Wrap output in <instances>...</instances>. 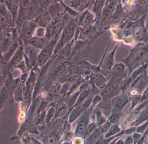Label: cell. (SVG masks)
<instances>
[{
  "mask_svg": "<svg viewBox=\"0 0 148 144\" xmlns=\"http://www.w3.org/2000/svg\"><path fill=\"white\" fill-rule=\"evenodd\" d=\"M95 123L97 127L101 126L103 124L107 122L108 119L106 117L102 114L101 112L99 110H96L95 113Z\"/></svg>",
  "mask_w": 148,
  "mask_h": 144,
  "instance_id": "603a6c76",
  "label": "cell"
},
{
  "mask_svg": "<svg viewBox=\"0 0 148 144\" xmlns=\"http://www.w3.org/2000/svg\"><path fill=\"white\" fill-rule=\"evenodd\" d=\"M148 128V120L145 121L144 123L142 124L139 125L137 126V129H136V131L139 133H141L142 135H144L147 130Z\"/></svg>",
  "mask_w": 148,
  "mask_h": 144,
  "instance_id": "f35d334b",
  "label": "cell"
},
{
  "mask_svg": "<svg viewBox=\"0 0 148 144\" xmlns=\"http://www.w3.org/2000/svg\"><path fill=\"white\" fill-rule=\"evenodd\" d=\"M9 97V91L4 86L0 89V111L1 110Z\"/></svg>",
  "mask_w": 148,
  "mask_h": 144,
  "instance_id": "e0dca14e",
  "label": "cell"
},
{
  "mask_svg": "<svg viewBox=\"0 0 148 144\" xmlns=\"http://www.w3.org/2000/svg\"><path fill=\"white\" fill-rule=\"evenodd\" d=\"M60 31L59 33H57L40 51L38 55L37 68L42 66L49 60L51 55L54 53L55 48L60 38L61 34L60 33Z\"/></svg>",
  "mask_w": 148,
  "mask_h": 144,
  "instance_id": "3957f363",
  "label": "cell"
},
{
  "mask_svg": "<svg viewBox=\"0 0 148 144\" xmlns=\"http://www.w3.org/2000/svg\"><path fill=\"white\" fill-rule=\"evenodd\" d=\"M126 66L122 62L115 63L111 70V75L123 80L127 77L126 76Z\"/></svg>",
  "mask_w": 148,
  "mask_h": 144,
  "instance_id": "9c48e42d",
  "label": "cell"
},
{
  "mask_svg": "<svg viewBox=\"0 0 148 144\" xmlns=\"http://www.w3.org/2000/svg\"><path fill=\"white\" fill-rule=\"evenodd\" d=\"M0 22L2 24L3 27L7 26L8 23L7 17L1 13H0Z\"/></svg>",
  "mask_w": 148,
  "mask_h": 144,
  "instance_id": "f5cc1de1",
  "label": "cell"
},
{
  "mask_svg": "<svg viewBox=\"0 0 148 144\" xmlns=\"http://www.w3.org/2000/svg\"><path fill=\"white\" fill-rule=\"evenodd\" d=\"M93 20L94 18L92 14L87 11L81 15L76 22L80 27H87L92 24Z\"/></svg>",
  "mask_w": 148,
  "mask_h": 144,
  "instance_id": "30bf717a",
  "label": "cell"
},
{
  "mask_svg": "<svg viewBox=\"0 0 148 144\" xmlns=\"http://www.w3.org/2000/svg\"><path fill=\"white\" fill-rule=\"evenodd\" d=\"M12 43L8 38L2 39L0 42V48L3 54L8 49Z\"/></svg>",
  "mask_w": 148,
  "mask_h": 144,
  "instance_id": "1f68e13d",
  "label": "cell"
},
{
  "mask_svg": "<svg viewBox=\"0 0 148 144\" xmlns=\"http://www.w3.org/2000/svg\"><path fill=\"white\" fill-rule=\"evenodd\" d=\"M71 85H72V82L70 81H66L63 83L61 86L60 88L59 92V94L61 96L66 95L70 89Z\"/></svg>",
  "mask_w": 148,
  "mask_h": 144,
  "instance_id": "4dcf8cb0",
  "label": "cell"
},
{
  "mask_svg": "<svg viewBox=\"0 0 148 144\" xmlns=\"http://www.w3.org/2000/svg\"><path fill=\"white\" fill-rule=\"evenodd\" d=\"M9 85L10 87V90L11 91H14L21 84V80H20V77H18V78H13L10 82Z\"/></svg>",
  "mask_w": 148,
  "mask_h": 144,
  "instance_id": "d590c367",
  "label": "cell"
},
{
  "mask_svg": "<svg viewBox=\"0 0 148 144\" xmlns=\"http://www.w3.org/2000/svg\"><path fill=\"white\" fill-rule=\"evenodd\" d=\"M39 53H37L36 48H34L30 50L29 55L28 59L29 64L31 67V70H35L37 68L38 57Z\"/></svg>",
  "mask_w": 148,
  "mask_h": 144,
  "instance_id": "5bb4252c",
  "label": "cell"
},
{
  "mask_svg": "<svg viewBox=\"0 0 148 144\" xmlns=\"http://www.w3.org/2000/svg\"><path fill=\"white\" fill-rule=\"evenodd\" d=\"M141 94H137L132 98L130 100L131 102V106L129 109L128 112L131 111L132 110H134L141 103Z\"/></svg>",
  "mask_w": 148,
  "mask_h": 144,
  "instance_id": "f1b7e54d",
  "label": "cell"
},
{
  "mask_svg": "<svg viewBox=\"0 0 148 144\" xmlns=\"http://www.w3.org/2000/svg\"><path fill=\"white\" fill-rule=\"evenodd\" d=\"M72 130L71 127V124H70L68 121H66L64 123V126H63V132L64 133L70 131Z\"/></svg>",
  "mask_w": 148,
  "mask_h": 144,
  "instance_id": "c3c4849f",
  "label": "cell"
},
{
  "mask_svg": "<svg viewBox=\"0 0 148 144\" xmlns=\"http://www.w3.org/2000/svg\"><path fill=\"white\" fill-rule=\"evenodd\" d=\"M23 142L24 143L29 144L30 143L31 141V138H29V137L27 136H23V137L22 138Z\"/></svg>",
  "mask_w": 148,
  "mask_h": 144,
  "instance_id": "9f6ffc18",
  "label": "cell"
},
{
  "mask_svg": "<svg viewBox=\"0 0 148 144\" xmlns=\"http://www.w3.org/2000/svg\"><path fill=\"white\" fill-rule=\"evenodd\" d=\"M147 87V88H148V87Z\"/></svg>",
  "mask_w": 148,
  "mask_h": 144,
  "instance_id": "6125c7cd",
  "label": "cell"
},
{
  "mask_svg": "<svg viewBox=\"0 0 148 144\" xmlns=\"http://www.w3.org/2000/svg\"><path fill=\"white\" fill-rule=\"evenodd\" d=\"M101 132L99 127H97L95 130H94L91 133H90L88 136L85 138L86 140L88 143H95L98 140L99 138L102 135Z\"/></svg>",
  "mask_w": 148,
  "mask_h": 144,
  "instance_id": "d6986e66",
  "label": "cell"
},
{
  "mask_svg": "<svg viewBox=\"0 0 148 144\" xmlns=\"http://www.w3.org/2000/svg\"><path fill=\"white\" fill-rule=\"evenodd\" d=\"M137 126H129L124 129V135H132L134 132L136 131Z\"/></svg>",
  "mask_w": 148,
  "mask_h": 144,
  "instance_id": "7bdbcfd3",
  "label": "cell"
},
{
  "mask_svg": "<svg viewBox=\"0 0 148 144\" xmlns=\"http://www.w3.org/2000/svg\"><path fill=\"white\" fill-rule=\"evenodd\" d=\"M132 135L134 144H138V143H139V141L141 139L142 137L143 136V135L137 132H134Z\"/></svg>",
  "mask_w": 148,
  "mask_h": 144,
  "instance_id": "f6af8a7d",
  "label": "cell"
},
{
  "mask_svg": "<svg viewBox=\"0 0 148 144\" xmlns=\"http://www.w3.org/2000/svg\"><path fill=\"white\" fill-rule=\"evenodd\" d=\"M29 75V73L28 72L22 74L20 76L21 84L23 85L27 82L28 78Z\"/></svg>",
  "mask_w": 148,
  "mask_h": 144,
  "instance_id": "7dc6e473",
  "label": "cell"
},
{
  "mask_svg": "<svg viewBox=\"0 0 148 144\" xmlns=\"http://www.w3.org/2000/svg\"><path fill=\"white\" fill-rule=\"evenodd\" d=\"M123 12L122 7L121 4H119L116 6V8L115 9L114 14L113 15L112 17L114 19H116L119 18V17L121 15Z\"/></svg>",
  "mask_w": 148,
  "mask_h": 144,
  "instance_id": "ee69618b",
  "label": "cell"
},
{
  "mask_svg": "<svg viewBox=\"0 0 148 144\" xmlns=\"http://www.w3.org/2000/svg\"><path fill=\"white\" fill-rule=\"evenodd\" d=\"M91 92H92V89L89 88H87L85 90L82 91L79 93V95L77 97V100L73 108L81 104Z\"/></svg>",
  "mask_w": 148,
  "mask_h": 144,
  "instance_id": "44dd1931",
  "label": "cell"
},
{
  "mask_svg": "<svg viewBox=\"0 0 148 144\" xmlns=\"http://www.w3.org/2000/svg\"><path fill=\"white\" fill-rule=\"evenodd\" d=\"M91 79L93 84L97 89L102 90L108 82L106 77L100 72L93 73Z\"/></svg>",
  "mask_w": 148,
  "mask_h": 144,
  "instance_id": "8fae6325",
  "label": "cell"
},
{
  "mask_svg": "<svg viewBox=\"0 0 148 144\" xmlns=\"http://www.w3.org/2000/svg\"><path fill=\"white\" fill-rule=\"evenodd\" d=\"M26 45H30L36 49H42L45 46V40L43 38L33 36L26 41Z\"/></svg>",
  "mask_w": 148,
  "mask_h": 144,
  "instance_id": "7c38bea8",
  "label": "cell"
},
{
  "mask_svg": "<svg viewBox=\"0 0 148 144\" xmlns=\"http://www.w3.org/2000/svg\"><path fill=\"white\" fill-rule=\"evenodd\" d=\"M129 70L128 76L141 66L148 63V42H138L130 50L129 55L121 60Z\"/></svg>",
  "mask_w": 148,
  "mask_h": 144,
  "instance_id": "6da1fadb",
  "label": "cell"
},
{
  "mask_svg": "<svg viewBox=\"0 0 148 144\" xmlns=\"http://www.w3.org/2000/svg\"><path fill=\"white\" fill-rule=\"evenodd\" d=\"M102 100V98L100 94L95 95L92 99V103L90 105V108L91 110H93L97 105L100 104Z\"/></svg>",
  "mask_w": 148,
  "mask_h": 144,
  "instance_id": "8d00e7d4",
  "label": "cell"
},
{
  "mask_svg": "<svg viewBox=\"0 0 148 144\" xmlns=\"http://www.w3.org/2000/svg\"><path fill=\"white\" fill-rule=\"evenodd\" d=\"M48 105V103L47 101H42L41 102L40 104L39 105L36 110V115L38 116L40 113L46 111V109L47 108Z\"/></svg>",
  "mask_w": 148,
  "mask_h": 144,
  "instance_id": "74e56055",
  "label": "cell"
},
{
  "mask_svg": "<svg viewBox=\"0 0 148 144\" xmlns=\"http://www.w3.org/2000/svg\"><path fill=\"white\" fill-rule=\"evenodd\" d=\"M47 111L43 112L38 115V119L37 120V124L39 125L45 123V117H46V114Z\"/></svg>",
  "mask_w": 148,
  "mask_h": 144,
  "instance_id": "bcb514c9",
  "label": "cell"
},
{
  "mask_svg": "<svg viewBox=\"0 0 148 144\" xmlns=\"http://www.w3.org/2000/svg\"><path fill=\"white\" fill-rule=\"evenodd\" d=\"M148 142V135L147 137L145 138V142Z\"/></svg>",
  "mask_w": 148,
  "mask_h": 144,
  "instance_id": "91938a15",
  "label": "cell"
},
{
  "mask_svg": "<svg viewBox=\"0 0 148 144\" xmlns=\"http://www.w3.org/2000/svg\"><path fill=\"white\" fill-rule=\"evenodd\" d=\"M112 125L111 123L108 119L107 122H105L103 124L99 126V128H100L102 133L103 134H104L108 131Z\"/></svg>",
  "mask_w": 148,
  "mask_h": 144,
  "instance_id": "ab89813d",
  "label": "cell"
},
{
  "mask_svg": "<svg viewBox=\"0 0 148 144\" xmlns=\"http://www.w3.org/2000/svg\"><path fill=\"white\" fill-rule=\"evenodd\" d=\"M92 111V110L89 108L85 111V113H84L83 115L82 116L81 119L76 127L75 130L74 132L75 136H84L86 129L89 124L90 112Z\"/></svg>",
  "mask_w": 148,
  "mask_h": 144,
  "instance_id": "8992f818",
  "label": "cell"
},
{
  "mask_svg": "<svg viewBox=\"0 0 148 144\" xmlns=\"http://www.w3.org/2000/svg\"><path fill=\"white\" fill-rule=\"evenodd\" d=\"M3 58V54L1 50V48H0V58Z\"/></svg>",
  "mask_w": 148,
  "mask_h": 144,
  "instance_id": "680465c9",
  "label": "cell"
},
{
  "mask_svg": "<svg viewBox=\"0 0 148 144\" xmlns=\"http://www.w3.org/2000/svg\"><path fill=\"white\" fill-rule=\"evenodd\" d=\"M24 51L22 45H19L13 56L8 63V67L10 69L14 68L23 60Z\"/></svg>",
  "mask_w": 148,
  "mask_h": 144,
  "instance_id": "ba28073f",
  "label": "cell"
},
{
  "mask_svg": "<svg viewBox=\"0 0 148 144\" xmlns=\"http://www.w3.org/2000/svg\"><path fill=\"white\" fill-rule=\"evenodd\" d=\"M116 144H125L124 143V139L121 138L120 137L118 139V140L116 141Z\"/></svg>",
  "mask_w": 148,
  "mask_h": 144,
  "instance_id": "6f0895ef",
  "label": "cell"
},
{
  "mask_svg": "<svg viewBox=\"0 0 148 144\" xmlns=\"http://www.w3.org/2000/svg\"><path fill=\"white\" fill-rule=\"evenodd\" d=\"M58 142V138L55 135H51L46 138L44 140V143L46 144H55Z\"/></svg>",
  "mask_w": 148,
  "mask_h": 144,
  "instance_id": "60d3db41",
  "label": "cell"
},
{
  "mask_svg": "<svg viewBox=\"0 0 148 144\" xmlns=\"http://www.w3.org/2000/svg\"><path fill=\"white\" fill-rule=\"evenodd\" d=\"M82 112V109L81 104L75 106L71 109L70 114L69 115L68 121L70 124H73L79 117Z\"/></svg>",
  "mask_w": 148,
  "mask_h": 144,
  "instance_id": "4fadbf2b",
  "label": "cell"
},
{
  "mask_svg": "<svg viewBox=\"0 0 148 144\" xmlns=\"http://www.w3.org/2000/svg\"><path fill=\"white\" fill-rule=\"evenodd\" d=\"M2 39H1V37H0V42H1V40Z\"/></svg>",
  "mask_w": 148,
  "mask_h": 144,
  "instance_id": "94428289",
  "label": "cell"
},
{
  "mask_svg": "<svg viewBox=\"0 0 148 144\" xmlns=\"http://www.w3.org/2000/svg\"><path fill=\"white\" fill-rule=\"evenodd\" d=\"M130 101V100L126 93L114 97L111 100L112 113L122 111L124 107Z\"/></svg>",
  "mask_w": 148,
  "mask_h": 144,
  "instance_id": "5b68a950",
  "label": "cell"
},
{
  "mask_svg": "<svg viewBox=\"0 0 148 144\" xmlns=\"http://www.w3.org/2000/svg\"><path fill=\"white\" fill-rule=\"evenodd\" d=\"M147 100H148V88L147 87L142 93L141 101L142 103Z\"/></svg>",
  "mask_w": 148,
  "mask_h": 144,
  "instance_id": "681fc988",
  "label": "cell"
},
{
  "mask_svg": "<svg viewBox=\"0 0 148 144\" xmlns=\"http://www.w3.org/2000/svg\"><path fill=\"white\" fill-rule=\"evenodd\" d=\"M124 143H125V144H134L132 135H127V136L124 139Z\"/></svg>",
  "mask_w": 148,
  "mask_h": 144,
  "instance_id": "db71d44e",
  "label": "cell"
},
{
  "mask_svg": "<svg viewBox=\"0 0 148 144\" xmlns=\"http://www.w3.org/2000/svg\"><path fill=\"white\" fill-rule=\"evenodd\" d=\"M121 91V83L114 82L110 80L102 89L100 94L103 100L109 101L119 95Z\"/></svg>",
  "mask_w": 148,
  "mask_h": 144,
  "instance_id": "277c9868",
  "label": "cell"
},
{
  "mask_svg": "<svg viewBox=\"0 0 148 144\" xmlns=\"http://www.w3.org/2000/svg\"><path fill=\"white\" fill-rule=\"evenodd\" d=\"M14 69L19 70L22 74L28 72L29 71L26 66V63H25L23 59L18 65H17L14 68Z\"/></svg>",
  "mask_w": 148,
  "mask_h": 144,
  "instance_id": "e575fe53",
  "label": "cell"
},
{
  "mask_svg": "<svg viewBox=\"0 0 148 144\" xmlns=\"http://www.w3.org/2000/svg\"><path fill=\"white\" fill-rule=\"evenodd\" d=\"M80 92H81L80 91L77 90L73 93L71 94L70 96H69L68 98L67 99V102L66 103L68 107V109L71 110L72 109L77 100V97Z\"/></svg>",
  "mask_w": 148,
  "mask_h": 144,
  "instance_id": "cb8c5ba5",
  "label": "cell"
},
{
  "mask_svg": "<svg viewBox=\"0 0 148 144\" xmlns=\"http://www.w3.org/2000/svg\"><path fill=\"white\" fill-rule=\"evenodd\" d=\"M67 73V68L64 63H61L58 65L55 70L54 76L56 78L62 77Z\"/></svg>",
  "mask_w": 148,
  "mask_h": 144,
  "instance_id": "7402d4cb",
  "label": "cell"
},
{
  "mask_svg": "<svg viewBox=\"0 0 148 144\" xmlns=\"http://www.w3.org/2000/svg\"><path fill=\"white\" fill-rule=\"evenodd\" d=\"M105 3V0H96L95 1L93 10L97 17L100 18L101 16Z\"/></svg>",
  "mask_w": 148,
  "mask_h": 144,
  "instance_id": "ac0fdd59",
  "label": "cell"
},
{
  "mask_svg": "<svg viewBox=\"0 0 148 144\" xmlns=\"http://www.w3.org/2000/svg\"><path fill=\"white\" fill-rule=\"evenodd\" d=\"M5 3H6V6H7V8H8V9L10 10L12 6L14 5L13 1L12 0H6Z\"/></svg>",
  "mask_w": 148,
  "mask_h": 144,
  "instance_id": "11a10c76",
  "label": "cell"
},
{
  "mask_svg": "<svg viewBox=\"0 0 148 144\" xmlns=\"http://www.w3.org/2000/svg\"><path fill=\"white\" fill-rule=\"evenodd\" d=\"M41 99L40 97H36L33 100V102L30 105L29 109L28 114L29 117H31L36 111L40 104Z\"/></svg>",
  "mask_w": 148,
  "mask_h": 144,
  "instance_id": "d4e9b609",
  "label": "cell"
},
{
  "mask_svg": "<svg viewBox=\"0 0 148 144\" xmlns=\"http://www.w3.org/2000/svg\"><path fill=\"white\" fill-rule=\"evenodd\" d=\"M29 125H30V122L28 119L23 121L18 131V133H17L18 136H23V134L28 129Z\"/></svg>",
  "mask_w": 148,
  "mask_h": 144,
  "instance_id": "d6a6232c",
  "label": "cell"
},
{
  "mask_svg": "<svg viewBox=\"0 0 148 144\" xmlns=\"http://www.w3.org/2000/svg\"><path fill=\"white\" fill-rule=\"evenodd\" d=\"M122 116V112L112 113L108 120L112 124H118Z\"/></svg>",
  "mask_w": 148,
  "mask_h": 144,
  "instance_id": "f546056e",
  "label": "cell"
},
{
  "mask_svg": "<svg viewBox=\"0 0 148 144\" xmlns=\"http://www.w3.org/2000/svg\"><path fill=\"white\" fill-rule=\"evenodd\" d=\"M77 27L76 22L74 20H71L66 25L61 33L60 38L54 50V53H56L62 48L72 41L75 36L76 29Z\"/></svg>",
  "mask_w": 148,
  "mask_h": 144,
  "instance_id": "7a4b0ae2",
  "label": "cell"
},
{
  "mask_svg": "<svg viewBox=\"0 0 148 144\" xmlns=\"http://www.w3.org/2000/svg\"><path fill=\"white\" fill-rule=\"evenodd\" d=\"M61 84L59 82H57L54 85L53 87L52 88V91L53 93H59V91H60V88Z\"/></svg>",
  "mask_w": 148,
  "mask_h": 144,
  "instance_id": "816d5d0a",
  "label": "cell"
},
{
  "mask_svg": "<svg viewBox=\"0 0 148 144\" xmlns=\"http://www.w3.org/2000/svg\"><path fill=\"white\" fill-rule=\"evenodd\" d=\"M75 136V133L73 132L72 131L68 132H65L63 135V138H62V141L64 142H68L69 141L73 139V137Z\"/></svg>",
  "mask_w": 148,
  "mask_h": 144,
  "instance_id": "b9f144b4",
  "label": "cell"
},
{
  "mask_svg": "<svg viewBox=\"0 0 148 144\" xmlns=\"http://www.w3.org/2000/svg\"><path fill=\"white\" fill-rule=\"evenodd\" d=\"M46 34V28L43 27H39L35 30L33 36L38 38H44Z\"/></svg>",
  "mask_w": 148,
  "mask_h": 144,
  "instance_id": "836d02e7",
  "label": "cell"
},
{
  "mask_svg": "<svg viewBox=\"0 0 148 144\" xmlns=\"http://www.w3.org/2000/svg\"><path fill=\"white\" fill-rule=\"evenodd\" d=\"M120 43L121 42H118L113 50L105 57L104 60H102L103 61L101 63V66L102 69V70H106L110 72L111 71L112 68L115 64L114 61L115 55Z\"/></svg>",
  "mask_w": 148,
  "mask_h": 144,
  "instance_id": "52a82bcc",
  "label": "cell"
},
{
  "mask_svg": "<svg viewBox=\"0 0 148 144\" xmlns=\"http://www.w3.org/2000/svg\"><path fill=\"white\" fill-rule=\"evenodd\" d=\"M68 109V107L66 103L61 104L59 108L56 111L54 118L57 119L63 116L66 113Z\"/></svg>",
  "mask_w": 148,
  "mask_h": 144,
  "instance_id": "83f0119b",
  "label": "cell"
},
{
  "mask_svg": "<svg viewBox=\"0 0 148 144\" xmlns=\"http://www.w3.org/2000/svg\"><path fill=\"white\" fill-rule=\"evenodd\" d=\"M86 1V0H74L72 2L71 5L73 8H76L80 6L81 4H83Z\"/></svg>",
  "mask_w": 148,
  "mask_h": 144,
  "instance_id": "f907efd6",
  "label": "cell"
},
{
  "mask_svg": "<svg viewBox=\"0 0 148 144\" xmlns=\"http://www.w3.org/2000/svg\"><path fill=\"white\" fill-rule=\"evenodd\" d=\"M19 46L16 42L11 44L8 50L3 55L2 59L5 63H8Z\"/></svg>",
  "mask_w": 148,
  "mask_h": 144,
  "instance_id": "9a60e30c",
  "label": "cell"
},
{
  "mask_svg": "<svg viewBox=\"0 0 148 144\" xmlns=\"http://www.w3.org/2000/svg\"><path fill=\"white\" fill-rule=\"evenodd\" d=\"M23 86V85L20 84V85L14 91L13 93L14 100L17 103H22L24 101Z\"/></svg>",
  "mask_w": 148,
  "mask_h": 144,
  "instance_id": "ffe728a7",
  "label": "cell"
},
{
  "mask_svg": "<svg viewBox=\"0 0 148 144\" xmlns=\"http://www.w3.org/2000/svg\"><path fill=\"white\" fill-rule=\"evenodd\" d=\"M122 128L118 124H113L108 132L103 134L104 139H107L116 135L122 130Z\"/></svg>",
  "mask_w": 148,
  "mask_h": 144,
  "instance_id": "2e32d148",
  "label": "cell"
},
{
  "mask_svg": "<svg viewBox=\"0 0 148 144\" xmlns=\"http://www.w3.org/2000/svg\"><path fill=\"white\" fill-rule=\"evenodd\" d=\"M56 109L55 107L53 106H51L49 108L47 111L45 117V123L48 124L52 121V119L54 118L55 115Z\"/></svg>",
  "mask_w": 148,
  "mask_h": 144,
  "instance_id": "484cf974",
  "label": "cell"
},
{
  "mask_svg": "<svg viewBox=\"0 0 148 144\" xmlns=\"http://www.w3.org/2000/svg\"><path fill=\"white\" fill-rule=\"evenodd\" d=\"M94 93H93L92 92H92L89 95V96L86 98V99L81 104L82 109V112L85 111L90 107V105L92 103V99L95 96V95L94 96Z\"/></svg>",
  "mask_w": 148,
  "mask_h": 144,
  "instance_id": "4316f807",
  "label": "cell"
}]
</instances>
